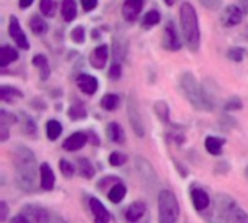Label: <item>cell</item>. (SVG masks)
<instances>
[{
    "label": "cell",
    "instance_id": "cell-51",
    "mask_svg": "<svg viewBox=\"0 0 248 223\" xmlns=\"http://www.w3.org/2000/svg\"><path fill=\"white\" fill-rule=\"evenodd\" d=\"M32 3H33V0H19V7L20 9H28Z\"/></svg>",
    "mask_w": 248,
    "mask_h": 223
},
{
    "label": "cell",
    "instance_id": "cell-17",
    "mask_svg": "<svg viewBox=\"0 0 248 223\" xmlns=\"http://www.w3.org/2000/svg\"><path fill=\"white\" fill-rule=\"evenodd\" d=\"M147 212V205L144 202H134L128 206L125 212V218L129 223H137L142 219Z\"/></svg>",
    "mask_w": 248,
    "mask_h": 223
},
{
    "label": "cell",
    "instance_id": "cell-31",
    "mask_svg": "<svg viewBox=\"0 0 248 223\" xmlns=\"http://www.w3.org/2000/svg\"><path fill=\"white\" fill-rule=\"evenodd\" d=\"M77 165H78V171L81 177H84L86 180H90L94 177V168L87 158H78Z\"/></svg>",
    "mask_w": 248,
    "mask_h": 223
},
{
    "label": "cell",
    "instance_id": "cell-10",
    "mask_svg": "<svg viewBox=\"0 0 248 223\" xmlns=\"http://www.w3.org/2000/svg\"><path fill=\"white\" fill-rule=\"evenodd\" d=\"M9 35H10V38L15 41V44L19 48H22V49H29L31 48L29 41H28L25 32L22 30L20 23H19L16 16H10V20H9Z\"/></svg>",
    "mask_w": 248,
    "mask_h": 223
},
{
    "label": "cell",
    "instance_id": "cell-11",
    "mask_svg": "<svg viewBox=\"0 0 248 223\" xmlns=\"http://www.w3.org/2000/svg\"><path fill=\"white\" fill-rule=\"evenodd\" d=\"M22 215L26 216L31 223H49V213L36 205H26L22 209Z\"/></svg>",
    "mask_w": 248,
    "mask_h": 223
},
{
    "label": "cell",
    "instance_id": "cell-35",
    "mask_svg": "<svg viewBox=\"0 0 248 223\" xmlns=\"http://www.w3.org/2000/svg\"><path fill=\"white\" fill-rule=\"evenodd\" d=\"M100 103H102V107L103 109L112 112V110L118 109V106H119V97L116 94H105L102 97Z\"/></svg>",
    "mask_w": 248,
    "mask_h": 223
},
{
    "label": "cell",
    "instance_id": "cell-23",
    "mask_svg": "<svg viewBox=\"0 0 248 223\" xmlns=\"http://www.w3.org/2000/svg\"><path fill=\"white\" fill-rule=\"evenodd\" d=\"M19 57V54L16 52V49H13L9 45H3L0 48V67L6 68L9 64H12L13 61H16Z\"/></svg>",
    "mask_w": 248,
    "mask_h": 223
},
{
    "label": "cell",
    "instance_id": "cell-55",
    "mask_svg": "<svg viewBox=\"0 0 248 223\" xmlns=\"http://www.w3.org/2000/svg\"><path fill=\"white\" fill-rule=\"evenodd\" d=\"M246 177H247V178H248V168H247V170H246Z\"/></svg>",
    "mask_w": 248,
    "mask_h": 223
},
{
    "label": "cell",
    "instance_id": "cell-28",
    "mask_svg": "<svg viewBox=\"0 0 248 223\" xmlns=\"http://www.w3.org/2000/svg\"><path fill=\"white\" fill-rule=\"evenodd\" d=\"M29 28L33 32V35H42V33H45L48 30L46 22L41 16H38V15H33L29 19Z\"/></svg>",
    "mask_w": 248,
    "mask_h": 223
},
{
    "label": "cell",
    "instance_id": "cell-15",
    "mask_svg": "<svg viewBox=\"0 0 248 223\" xmlns=\"http://www.w3.org/2000/svg\"><path fill=\"white\" fill-rule=\"evenodd\" d=\"M108 58H109V46L108 45H99L96 46L92 54H90V64L93 68L96 70H102L105 68L106 62H108Z\"/></svg>",
    "mask_w": 248,
    "mask_h": 223
},
{
    "label": "cell",
    "instance_id": "cell-48",
    "mask_svg": "<svg viewBox=\"0 0 248 223\" xmlns=\"http://www.w3.org/2000/svg\"><path fill=\"white\" fill-rule=\"evenodd\" d=\"M7 138H9V126L0 123V141L1 142H6Z\"/></svg>",
    "mask_w": 248,
    "mask_h": 223
},
{
    "label": "cell",
    "instance_id": "cell-24",
    "mask_svg": "<svg viewBox=\"0 0 248 223\" xmlns=\"http://www.w3.org/2000/svg\"><path fill=\"white\" fill-rule=\"evenodd\" d=\"M61 16L65 22H71L77 16V4L76 0H62L61 3Z\"/></svg>",
    "mask_w": 248,
    "mask_h": 223
},
{
    "label": "cell",
    "instance_id": "cell-27",
    "mask_svg": "<svg viewBox=\"0 0 248 223\" xmlns=\"http://www.w3.org/2000/svg\"><path fill=\"white\" fill-rule=\"evenodd\" d=\"M23 93L12 86H1L0 87V99L3 102H13L15 99H22Z\"/></svg>",
    "mask_w": 248,
    "mask_h": 223
},
{
    "label": "cell",
    "instance_id": "cell-9",
    "mask_svg": "<svg viewBox=\"0 0 248 223\" xmlns=\"http://www.w3.org/2000/svg\"><path fill=\"white\" fill-rule=\"evenodd\" d=\"M163 46L169 51H179L182 48V41L177 33V29L171 20H169L164 26V36H163Z\"/></svg>",
    "mask_w": 248,
    "mask_h": 223
},
{
    "label": "cell",
    "instance_id": "cell-44",
    "mask_svg": "<svg viewBox=\"0 0 248 223\" xmlns=\"http://www.w3.org/2000/svg\"><path fill=\"white\" fill-rule=\"evenodd\" d=\"M121 75H122V65L118 62H113L109 70V77L112 80H118V78H121Z\"/></svg>",
    "mask_w": 248,
    "mask_h": 223
},
{
    "label": "cell",
    "instance_id": "cell-4",
    "mask_svg": "<svg viewBox=\"0 0 248 223\" xmlns=\"http://www.w3.org/2000/svg\"><path fill=\"white\" fill-rule=\"evenodd\" d=\"M217 215L224 223H248V213L228 194H218L215 199Z\"/></svg>",
    "mask_w": 248,
    "mask_h": 223
},
{
    "label": "cell",
    "instance_id": "cell-5",
    "mask_svg": "<svg viewBox=\"0 0 248 223\" xmlns=\"http://www.w3.org/2000/svg\"><path fill=\"white\" fill-rule=\"evenodd\" d=\"M180 216V205L176 194L163 190L158 194V223H177Z\"/></svg>",
    "mask_w": 248,
    "mask_h": 223
},
{
    "label": "cell",
    "instance_id": "cell-21",
    "mask_svg": "<svg viewBox=\"0 0 248 223\" xmlns=\"http://www.w3.org/2000/svg\"><path fill=\"white\" fill-rule=\"evenodd\" d=\"M32 64L35 67H38L39 70V77L42 81H46L49 77V64H48V58L44 54H36L32 58Z\"/></svg>",
    "mask_w": 248,
    "mask_h": 223
},
{
    "label": "cell",
    "instance_id": "cell-53",
    "mask_svg": "<svg viewBox=\"0 0 248 223\" xmlns=\"http://www.w3.org/2000/svg\"><path fill=\"white\" fill-rule=\"evenodd\" d=\"M166 1V4H169V6H173L177 0H164Z\"/></svg>",
    "mask_w": 248,
    "mask_h": 223
},
{
    "label": "cell",
    "instance_id": "cell-1",
    "mask_svg": "<svg viewBox=\"0 0 248 223\" xmlns=\"http://www.w3.org/2000/svg\"><path fill=\"white\" fill-rule=\"evenodd\" d=\"M13 165H15V180L19 190L25 193H32L35 190V167H36V158L35 154L25 145L17 144L12 151Z\"/></svg>",
    "mask_w": 248,
    "mask_h": 223
},
{
    "label": "cell",
    "instance_id": "cell-2",
    "mask_svg": "<svg viewBox=\"0 0 248 223\" xmlns=\"http://www.w3.org/2000/svg\"><path fill=\"white\" fill-rule=\"evenodd\" d=\"M179 87L183 96L189 100V103L202 112H212L215 107V102L212 94L196 80V77L190 71H185L179 77Z\"/></svg>",
    "mask_w": 248,
    "mask_h": 223
},
{
    "label": "cell",
    "instance_id": "cell-14",
    "mask_svg": "<svg viewBox=\"0 0 248 223\" xmlns=\"http://www.w3.org/2000/svg\"><path fill=\"white\" fill-rule=\"evenodd\" d=\"M89 206H90V210L93 213V218H94V223H109L110 222V213L109 210L103 206V203L96 199V197H92L89 200Z\"/></svg>",
    "mask_w": 248,
    "mask_h": 223
},
{
    "label": "cell",
    "instance_id": "cell-22",
    "mask_svg": "<svg viewBox=\"0 0 248 223\" xmlns=\"http://www.w3.org/2000/svg\"><path fill=\"white\" fill-rule=\"evenodd\" d=\"M225 145V139L224 138H218V136H206L205 139V148L209 154L212 155H221L222 152V147Z\"/></svg>",
    "mask_w": 248,
    "mask_h": 223
},
{
    "label": "cell",
    "instance_id": "cell-18",
    "mask_svg": "<svg viewBox=\"0 0 248 223\" xmlns=\"http://www.w3.org/2000/svg\"><path fill=\"white\" fill-rule=\"evenodd\" d=\"M39 176H41V187L46 192H51L55 186V176L49 164L44 163L39 167Z\"/></svg>",
    "mask_w": 248,
    "mask_h": 223
},
{
    "label": "cell",
    "instance_id": "cell-3",
    "mask_svg": "<svg viewBox=\"0 0 248 223\" xmlns=\"http://www.w3.org/2000/svg\"><path fill=\"white\" fill-rule=\"evenodd\" d=\"M180 28L185 42L190 51H198L201 45L199 17L192 3L186 1L180 7Z\"/></svg>",
    "mask_w": 248,
    "mask_h": 223
},
{
    "label": "cell",
    "instance_id": "cell-41",
    "mask_svg": "<svg viewBox=\"0 0 248 223\" xmlns=\"http://www.w3.org/2000/svg\"><path fill=\"white\" fill-rule=\"evenodd\" d=\"M16 122H17V118H16L13 113H9V112H6L4 109L0 110V123H1V125L9 126V125L16 123Z\"/></svg>",
    "mask_w": 248,
    "mask_h": 223
},
{
    "label": "cell",
    "instance_id": "cell-7",
    "mask_svg": "<svg viewBox=\"0 0 248 223\" xmlns=\"http://www.w3.org/2000/svg\"><path fill=\"white\" fill-rule=\"evenodd\" d=\"M135 167L138 170V176L141 177V180L151 189H155L158 186V177L157 173L154 170V167L148 163L147 158L137 155L135 157Z\"/></svg>",
    "mask_w": 248,
    "mask_h": 223
},
{
    "label": "cell",
    "instance_id": "cell-50",
    "mask_svg": "<svg viewBox=\"0 0 248 223\" xmlns=\"http://www.w3.org/2000/svg\"><path fill=\"white\" fill-rule=\"evenodd\" d=\"M12 223H31V221L23 215H17L12 219Z\"/></svg>",
    "mask_w": 248,
    "mask_h": 223
},
{
    "label": "cell",
    "instance_id": "cell-46",
    "mask_svg": "<svg viewBox=\"0 0 248 223\" xmlns=\"http://www.w3.org/2000/svg\"><path fill=\"white\" fill-rule=\"evenodd\" d=\"M81 6L84 12H90L93 9H96L97 6V0H81Z\"/></svg>",
    "mask_w": 248,
    "mask_h": 223
},
{
    "label": "cell",
    "instance_id": "cell-38",
    "mask_svg": "<svg viewBox=\"0 0 248 223\" xmlns=\"http://www.w3.org/2000/svg\"><path fill=\"white\" fill-rule=\"evenodd\" d=\"M70 38H71V41L76 42V44H83L84 39H86V30H84V28H83L81 25L76 26V28L70 32Z\"/></svg>",
    "mask_w": 248,
    "mask_h": 223
},
{
    "label": "cell",
    "instance_id": "cell-20",
    "mask_svg": "<svg viewBox=\"0 0 248 223\" xmlns=\"http://www.w3.org/2000/svg\"><path fill=\"white\" fill-rule=\"evenodd\" d=\"M126 49H128L126 41L122 36H113V48H112V52H113L115 62L121 64L124 61V58L126 55Z\"/></svg>",
    "mask_w": 248,
    "mask_h": 223
},
{
    "label": "cell",
    "instance_id": "cell-54",
    "mask_svg": "<svg viewBox=\"0 0 248 223\" xmlns=\"http://www.w3.org/2000/svg\"><path fill=\"white\" fill-rule=\"evenodd\" d=\"M212 223H224V221H221V219L218 218V221H215V222H212Z\"/></svg>",
    "mask_w": 248,
    "mask_h": 223
},
{
    "label": "cell",
    "instance_id": "cell-47",
    "mask_svg": "<svg viewBox=\"0 0 248 223\" xmlns=\"http://www.w3.org/2000/svg\"><path fill=\"white\" fill-rule=\"evenodd\" d=\"M7 213H9V208L6 202H0V222H6L7 219Z\"/></svg>",
    "mask_w": 248,
    "mask_h": 223
},
{
    "label": "cell",
    "instance_id": "cell-52",
    "mask_svg": "<svg viewBox=\"0 0 248 223\" xmlns=\"http://www.w3.org/2000/svg\"><path fill=\"white\" fill-rule=\"evenodd\" d=\"M240 3H241V9H243V12H247L248 13V0H240Z\"/></svg>",
    "mask_w": 248,
    "mask_h": 223
},
{
    "label": "cell",
    "instance_id": "cell-33",
    "mask_svg": "<svg viewBox=\"0 0 248 223\" xmlns=\"http://www.w3.org/2000/svg\"><path fill=\"white\" fill-rule=\"evenodd\" d=\"M68 118L71 120H83L87 118V110L81 103H74L68 109Z\"/></svg>",
    "mask_w": 248,
    "mask_h": 223
},
{
    "label": "cell",
    "instance_id": "cell-37",
    "mask_svg": "<svg viewBox=\"0 0 248 223\" xmlns=\"http://www.w3.org/2000/svg\"><path fill=\"white\" fill-rule=\"evenodd\" d=\"M126 161H128V157H126L125 154L119 152V151H115V152H112V154L109 155V164H110L112 167H121V165H124Z\"/></svg>",
    "mask_w": 248,
    "mask_h": 223
},
{
    "label": "cell",
    "instance_id": "cell-32",
    "mask_svg": "<svg viewBox=\"0 0 248 223\" xmlns=\"http://www.w3.org/2000/svg\"><path fill=\"white\" fill-rule=\"evenodd\" d=\"M22 132L28 136H36V123L26 113H22Z\"/></svg>",
    "mask_w": 248,
    "mask_h": 223
},
{
    "label": "cell",
    "instance_id": "cell-49",
    "mask_svg": "<svg viewBox=\"0 0 248 223\" xmlns=\"http://www.w3.org/2000/svg\"><path fill=\"white\" fill-rule=\"evenodd\" d=\"M87 136H89V141L93 144V145H99L100 144V141H99V138H97V135H96V132H93V131H89L87 132Z\"/></svg>",
    "mask_w": 248,
    "mask_h": 223
},
{
    "label": "cell",
    "instance_id": "cell-29",
    "mask_svg": "<svg viewBox=\"0 0 248 223\" xmlns=\"http://www.w3.org/2000/svg\"><path fill=\"white\" fill-rule=\"evenodd\" d=\"M45 132H46V138L49 141H55L58 139V136L62 134V125L58 122V120H48L46 122V126H45Z\"/></svg>",
    "mask_w": 248,
    "mask_h": 223
},
{
    "label": "cell",
    "instance_id": "cell-42",
    "mask_svg": "<svg viewBox=\"0 0 248 223\" xmlns=\"http://www.w3.org/2000/svg\"><path fill=\"white\" fill-rule=\"evenodd\" d=\"M244 49L241 48V46H232V48H230V51H228V58L230 59H232V61H237V62H240L241 59H243V57H244Z\"/></svg>",
    "mask_w": 248,
    "mask_h": 223
},
{
    "label": "cell",
    "instance_id": "cell-26",
    "mask_svg": "<svg viewBox=\"0 0 248 223\" xmlns=\"http://www.w3.org/2000/svg\"><path fill=\"white\" fill-rule=\"evenodd\" d=\"M125 196H126V187H125L124 183H118L116 186H113V187L108 192V199H109L112 203H115V205L121 203V202L125 199Z\"/></svg>",
    "mask_w": 248,
    "mask_h": 223
},
{
    "label": "cell",
    "instance_id": "cell-43",
    "mask_svg": "<svg viewBox=\"0 0 248 223\" xmlns=\"http://www.w3.org/2000/svg\"><path fill=\"white\" fill-rule=\"evenodd\" d=\"M243 107V103H241V99L237 97V96H232L227 100L225 103V109L230 110V112H234V110H240Z\"/></svg>",
    "mask_w": 248,
    "mask_h": 223
},
{
    "label": "cell",
    "instance_id": "cell-13",
    "mask_svg": "<svg viewBox=\"0 0 248 223\" xmlns=\"http://www.w3.org/2000/svg\"><path fill=\"white\" fill-rule=\"evenodd\" d=\"M76 84L78 87L80 91H83L87 96H93L97 89H99V81L96 77L90 75V74H80L76 80Z\"/></svg>",
    "mask_w": 248,
    "mask_h": 223
},
{
    "label": "cell",
    "instance_id": "cell-8",
    "mask_svg": "<svg viewBox=\"0 0 248 223\" xmlns=\"http://www.w3.org/2000/svg\"><path fill=\"white\" fill-rule=\"evenodd\" d=\"M243 16H244V12L241 7H238L235 4H230L222 10L219 20L225 28H232L243 22Z\"/></svg>",
    "mask_w": 248,
    "mask_h": 223
},
{
    "label": "cell",
    "instance_id": "cell-19",
    "mask_svg": "<svg viewBox=\"0 0 248 223\" xmlns=\"http://www.w3.org/2000/svg\"><path fill=\"white\" fill-rule=\"evenodd\" d=\"M192 203L196 210H205L209 208V203H211L209 194L203 189H193L192 190Z\"/></svg>",
    "mask_w": 248,
    "mask_h": 223
},
{
    "label": "cell",
    "instance_id": "cell-30",
    "mask_svg": "<svg viewBox=\"0 0 248 223\" xmlns=\"http://www.w3.org/2000/svg\"><path fill=\"white\" fill-rule=\"evenodd\" d=\"M154 112L157 115V118L163 122V123H169L170 122V109L169 104L164 100H158L154 104Z\"/></svg>",
    "mask_w": 248,
    "mask_h": 223
},
{
    "label": "cell",
    "instance_id": "cell-45",
    "mask_svg": "<svg viewBox=\"0 0 248 223\" xmlns=\"http://www.w3.org/2000/svg\"><path fill=\"white\" fill-rule=\"evenodd\" d=\"M201 4L209 10H218L222 4V0H199Z\"/></svg>",
    "mask_w": 248,
    "mask_h": 223
},
{
    "label": "cell",
    "instance_id": "cell-56",
    "mask_svg": "<svg viewBox=\"0 0 248 223\" xmlns=\"http://www.w3.org/2000/svg\"><path fill=\"white\" fill-rule=\"evenodd\" d=\"M144 223H147V222H144Z\"/></svg>",
    "mask_w": 248,
    "mask_h": 223
},
{
    "label": "cell",
    "instance_id": "cell-16",
    "mask_svg": "<svg viewBox=\"0 0 248 223\" xmlns=\"http://www.w3.org/2000/svg\"><path fill=\"white\" fill-rule=\"evenodd\" d=\"M89 141V136L87 134L84 132H74L73 135H70L64 142H62V148L65 151H70V152H74V151H78L81 149Z\"/></svg>",
    "mask_w": 248,
    "mask_h": 223
},
{
    "label": "cell",
    "instance_id": "cell-25",
    "mask_svg": "<svg viewBox=\"0 0 248 223\" xmlns=\"http://www.w3.org/2000/svg\"><path fill=\"white\" fill-rule=\"evenodd\" d=\"M108 136L110 138L112 142L115 144H124L125 142V132H124V128L116 123V122H112L108 125Z\"/></svg>",
    "mask_w": 248,
    "mask_h": 223
},
{
    "label": "cell",
    "instance_id": "cell-34",
    "mask_svg": "<svg viewBox=\"0 0 248 223\" xmlns=\"http://www.w3.org/2000/svg\"><path fill=\"white\" fill-rule=\"evenodd\" d=\"M160 19H161V16H160V13L157 12V10H150L144 17H142V28H145V29H151V28H154V26H157L158 23H160Z\"/></svg>",
    "mask_w": 248,
    "mask_h": 223
},
{
    "label": "cell",
    "instance_id": "cell-6",
    "mask_svg": "<svg viewBox=\"0 0 248 223\" xmlns=\"http://www.w3.org/2000/svg\"><path fill=\"white\" fill-rule=\"evenodd\" d=\"M126 110H128V119H129V123H131V128H132L134 134L138 138H144V135H145L144 122H142V118H141V112H140L138 102H137L135 96H132V94L128 97Z\"/></svg>",
    "mask_w": 248,
    "mask_h": 223
},
{
    "label": "cell",
    "instance_id": "cell-12",
    "mask_svg": "<svg viewBox=\"0 0 248 223\" xmlns=\"http://www.w3.org/2000/svg\"><path fill=\"white\" fill-rule=\"evenodd\" d=\"M144 7V0H125L122 4V16L126 22H134Z\"/></svg>",
    "mask_w": 248,
    "mask_h": 223
},
{
    "label": "cell",
    "instance_id": "cell-36",
    "mask_svg": "<svg viewBox=\"0 0 248 223\" xmlns=\"http://www.w3.org/2000/svg\"><path fill=\"white\" fill-rule=\"evenodd\" d=\"M39 9L42 12V15L52 17L55 15V1L54 0H41L39 1Z\"/></svg>",
    "mask_w": 248,
    "mask_h": 223
},
{
    "label": "cell",
    "instance_id": "cell-40",
    "mask_svg": "<svg viewBox=\"0 0 248 223\" xmlns=\"http://www.w3.org/2000/svg\"><path fill=\"white\" fill-rule=\"evenodd\" d=\"M60 170H61V173H62V176L65 178H71L74 176V165L67 160L60 161Z\"/></svg>",
    "mask_w": 248,
    "mask_h": 223
},
{
    "label": "cell",
    "instance_id": "cell-39",
    "mask_svg": "<svg viewBox=\"0 0 248 223\" xmlns=\"http://www.w3.org/2000/svg\"><path fill=\"white\" fill-rule=\"evenodd\" d=\"M118 183H122L118 177H112V176H108V177H103L99 183H97V187H99V190H102V192H105L108 187H113V186H116Z\"/></svg>",
    "mask_w": 248,
    "mask_h": 223
}]
</instances>
